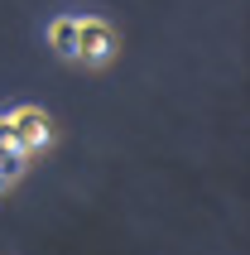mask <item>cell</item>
Returning <instances> with one entry per match:
<instances>
[{
    "label": "cell",
    "instance_id": "cell-6",
    "mask_svg": "<svg viewBox=\"0 0 250 255\" xmlns=\"http://www.w3.org/2000/svg\"><path fill=\"white\" fill-rule=\"evenodd\" d=\"M0 188H5V183H0Z\"/></svg>",
    "mask_w": 250,
    "mask_h": 255
},
{
    "label": "cell",
    "instance_id": "cell-5",
    "mask_svg": "<svg viewBox=\"0 0 250 255\" xmlns=\"http://www.w3.org/2000/svg\"><path fill=\"white\" fill-rule=\"evenodd\" d=\"M0 149H19V144H14V121L10 116H0Z\"/></svg>",
    "mask_w": 250,
    "mask_h": 255
},
{
    "label": "cell",
    "instance_id": "cell-2",
    "mask_svg": "<svg viewBox=\"0 0 250 255\" xmlns=\"http://www.w3.org/2000/svg\"><path fill=\"white\" fill-rule=\"evenodd\" d=\"M14 144H19V154H34V149H43V144L53 140V126H48V116L34 111V106H24V111H14Z\"/></svg>",
    "mask_w": 250,
    "mask_h": 255
},
{
    "label": "cell",
    "instance_id": "cell-1",
    "mask_svg": "<svg viewBox=\"0 0 250 255\" xmlns=\"http://www.w3.org/2000/svg\"><path fill=\"white\" fill-rule=\"evenodd\" d=\"M116 58V34L106 19H77V63H92V68H101V63H111Z\"/></svg>",
    "mask_w": 250,
    "mask_h": 255
},
{
    "label": "cell",
    "instance_id": "cell-4",
    "mask_svg": "<svg viewBox=\"0 0 250 255\" xmlns=\"http://www.w3.org/2000/svg\"><path fill=\"white\" fill-rule=\"evenodd\" d=\"M24 173V154L19 149H0V183H14Z\"/></svg>",
    "mask_w": 250,
    "mask_h": 255
},
{
    "label": "cell",
    "instance_id": "cell-3",
    "mask_svg": "<svg viewBox=\"0 0 250 255\" xmlns=\"http://www.w3.org/2000/svg\"><path fill=\"white\" fill-rule=\"evenodd\" d=\"M48 48L68 63H77V19H53L48 24Z\"/></svg>",
    "mask_w": 250,
    "mask_h": 255
}]
</instances>
